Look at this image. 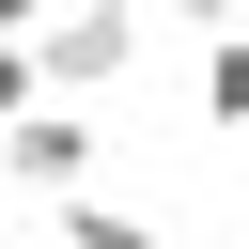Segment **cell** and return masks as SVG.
<instances>
[{
	"label": "cell",
	"mask_w": 249,
	"mask_h": 249,
	"mask_svg": "<svg viewBox=\"0 0 249 249\" xmlns=\"http://www.w3.org/2000/svg\"><path fill=\"white\" fill-rule=\"evenodd\" d=\"M31 62H47V93L109 109V93L140 78V0H47V16H31Z\"/></svg>",
	"instance_id": "1"
},
{
	"label": "cell",
	"mask_w": 249,
	"mask_h": 249,
	"mask_svg": "<svg viewBox=\"0 0 249 249\" xmlns=\"http://www.w3.org/2000/svg\"><path fill=\"white\" fill-rule=\"evenodd\" d=\"M109 171V124L78 109V93H31L16 124H0V187H31V202H62V187H93Z\"/></svg>",
	"instance_id": "2"
},
{
	"label": "cell",
	"mask_w": 249,
	"mask_h": 249,
	"mask_svg": "<svg viewBox=\"0 0 249 249\" xmlns=\"http://www.w3.org/2000/svg\"><path fill=\"white\" fill-rule=\"evenodd\" d=\"M47 218H62V249H156V218H140V202H109V187H62Z\"/></svg>",
	"instance_id": "3"
},
{
	"label": "cell",
	"mask_w": 249,
	"mask_h": 249,
	"mask_svg": "<svg viewBox=\"0 0 249 249\" xmlns=\"http://www.w3.org/2000/svg\"><path fill=\"white\" fill-rule=\"evenodd\" d=\"M202 124H249V31H202Z\"/></svg>",
	"instance_id": "4"
},
{
	"label": "cell",
	"mask_w": 249,
	"mask_h": 249,
	"mask_svg": "<svg viewBox=\"0 0 249 249\" xmlns=\"http://www.w3.org/2000/svg\"><path fill=\"white\" fill-rule=\"evenodd\" d=\"M31 93H47V62H31V31H16V16H0V124H16V109H31Z\"/></svg>",
	"instance_id": "5"
},
{
	"label": "cell",
	"mask_w": 249,
	"mask_h": 249,
	"mask_svg": "<svg viewBox=\"0 0 249 249\" xmlns=\"http://www.w3.org/2000/svg\"><path fill=\"white\" fill-rule=\"evenodd\" d=\"M156 16H171V31H233V16H218V0H156Z\"/></svg>",
	"instance_id": "6"
},
{
	"label": "cell",
	"mask_w": 249,
	"mask_h": 249,
	"mask_svg": "<svg viewBox=\"0 0 249 249\" xmlns=\"http://www.w3.org/2000/svg\"><path fill=\"white\" fill-rule=\"evenodd\" d=\"M218 16H233V31H249V0H218Z\"/></svg>",
	"instance_id": "7"
}]
</instances>
